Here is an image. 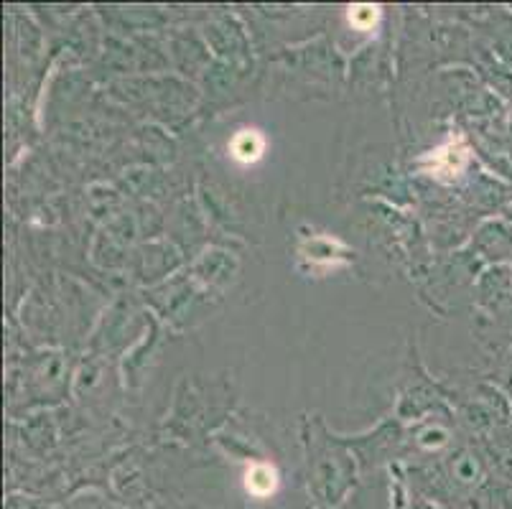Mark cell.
<instances>
[{"instance_id":"2","label":"cell","mask_w":512,"mask_h":509,"mask_svg":"<svg viewBox=\"0 0 512 509\" xmlns=\"http://www.w3.org/2000/svg\"><path fill=\"white\" fill-rule=\"evenodd\" d=\"M451 143H454V138L446 143V146H441L439 151H434V156H431V161H434V171H444V174L449 176H456L459 171L464 168V163H467V148H459V151L454 153V156H449L451 153Z\"/></svg>"},{"instance_id":"3","label":"cell","mask_w":512,"mask_h":509,"mask_svg":"<svg viewBox=\"0 0 512 509\" xmlns=\"http://www.w3.org/2000/svg\"><path fill=\"white\" fill-rule=\"evenodd\" d=\"M273 487H276V471L271 469V466H255L253 471L248 474V489L253 494H268L273 492Z\"/></svg>"},{"instance_id":"1","label":"cell","mask_w":512,"mask_h":509,"mask_svg":"<svg viewBox=\"0 0 512 509\" xmlns=\"http://www.w3.org/2000/svg\"><path fill=\"white\" fill-rule=\"evenodd\" d=\"M263 151L265 140L258 130H240V133L235 135V140H232V158H235L237 163H245V166L260 161V158H263Z\"/></svg>"}]
</instances>
